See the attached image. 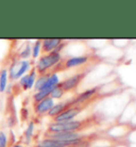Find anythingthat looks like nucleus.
Instances as JSON below:
<instances>
[{
  "mask_svg": "<svg viewBox=\"0 0 136 147\" xmlns=\"http://www.w3.org/2000/svg\"><path fill=\"white\" fill-rule=\"evenodd\" d=\"M95 117L80 119V121H60V123H52L48 127L47 132L49 133H59V132H77L84 129L89 128L90 126L95 124Z\"/></svg>",
  "mask_w": 136,
  "mask_h": 147,
  "instance_id": "obj_1",
  "label": "nucleus"
},
{
  "mask_svg": "<svg viewBox=\"0 0 136 147\" xmlns=\"http://www.w3.org/2000/svg\"><path fill=\"white\" fill-rule=\"evenodd\" d=\"M62 61V57L61 53L59 52H50L47 55H42L40 60L36 63V73H38L40 75H45V74L49 73L50 68L55 67L60 62Z\"/></svg>",
  "mask_w": 136,
  "mask_h": 147,
  "instance_id": "obj_2",
  "label": "nucleus"
},
{
  "mask_svg": "<svg viewBox=\"0 0 136 147\" xmlns=\"http://www.w3.org/2000/svg\"><path fill=\"white\" fill-rule=\"evenodd\" d=\"M92 61H94V55H81V57H72V58H69V59L67 60L61 61L56 66L52 68L50 74H56L59 70L81 66V65L87 64V63L92 62Z\"/></svg>",
  "mask_w": 136,
  "mask_h": 147,
  "instance_id": "obj_3",
  "label": "nucleus"
},
{
  "mask_svg": "<svg viewBox=\"0 0 136 147\" xmlns=\"http://www.w3.org/2000/svg\"><path fill=\"white\" fill-rule=\"evenodd\" d=\"M31 64H30V61H27V60H22V61H14L12 63V65L10 66V78L13 79V80H16V79H19L20 77H22L27 70L29 69Z\"/></svg>",
  "mask_w": 136,
  "mask_h": 147,
  "instance_id": "obj_4",
  "label": "nucleus"
},
{
  "mask_svg": "<svg viewBox=\"0 0 136 147\" xmlns=\"http://www.w3.org/2000/svg\"><path fill=\"white\" fill-rule=\"evenodd\" d=\"M86 76V73H80V74H76L74 76L70 78H67L64 81L60 82L59 85L62 88V90L64 92H71L80 85V83L82 82V80L85 78Z\"/></svg>",
  "mask_w": 136,
  "mask_h": 147,
  "instance_id": "obj_5",
  "label": "nucleus"
},
{
  "mask_svg": "<svg viewBox=\"0 0 136 147\" xmlns=\"http://www.w3.org/2000/svg\"><path fill=\"white\" fill-rule=\"evenodd\" d=\"M83 138L80 133L77 132H59V133H46V139H51L55 141H61V142H70V141H76Z\"/></svg>",
  "mask_w": 136,
  "mask_h": 147,
  "instance_id": "obj_6",
  "label": "nucleus"
},
{
  "mask_svg": "<svg viewBox=\"0 0 136 147\" xmlns=\"http://www.w3.org/2000/svg\"><path fill=\"white\" fill-rule=\"evenodd\" d=\"M99 88H100V86H95V88H89L87 91L83 92L82 94H80L79 96H77L76 98H74V99L71 100L72 107H74V106H77V105H81V103L86 102V101L90 100L92 97H95L96 95H98Z\"/></svg>",
  "mask_w": 136,
  "mask_h": 147,
  "instance_id": "obj_7",
  "label": "nucleus"
},
{
  "mask_svg": "<svg viewBox=\"0 0 136 147\" xmlns=\"http://www.w3.org/2000/svg\"><path fill=\"white\" fill-rule=\"evenodd\" d=\"M62 44L64 43L61 38H46V40H42L41 50L43 53L47 55V53L55 51Z\"/></svg>",
  "mask_w": 136,
  "mask_h": 147,
  "instance_id": "obj_8",
  "label": "nucleus"
},
{
  "mask_svg": "<svg viewBox=\"0 0 136 147\" xmlns=\"http://www.w3.org/2000/svg\"><path fill=\"white\" fill-rule=\"evenodd\" d=\"M53 106H54V100L49 96L34 105V112L37 115H44V114L48 113Z\"/></svg>",
  "mask_w": 136,
  "mask_h": 147,
  "instance_id": "obj_9",
  "label": "nucleus"
},
{
  "mask_svg": "<svg viewBox=\"0 0 136 147\" xmlns=\"http://www.w3.org/2000/svg\"><path fill=\"white\" fill-rule=\"evenodd\" d=\"M35 81H36V69L32 68L30 74H28L26 76H22L20 81H19V85L23 90H30L34 85Z\"/></svg>",
  "mask_w": 136,
  "mask_h": 147,
  "instance_id": "obj_10",
  "label": "nucleus"
},
{
  "mask_svg": "<svg viewBox=\"0 0 136 147\" xmlns=\"http://www.w3.org/2000/svg\"><path fill=\"white\" fill-rule=\"evenodd\" d=\"M70 107H72V105H71V100H69V101H65V102L58 103V105H54L47 114L50 116V117L54 118L55 116H58L59 114H61L62 112H64V111L67 110V109L70 108Z\"/></svg>",
  "mask_w": 136,
  "mask_h": 147,
  "instance_id": "obj_11",
  "label": "nucleus"
},
{
  "mask_svg": "<svg viewBox=\"0 0 136 147\" xmlns=\"http://www.w3.org/2000/svg\"><path fill=\"white\" fill-rule=\"evenodd\" d=\"M49 75H50V73L45 74V75H41V76H40V78H37V79H36L35 83H34V88H35V91H36V92L41 91L42 88L45 86L46 82H47L48 77H49Z\"/></svg>",
  "mask_w": 136,
  "mask_h": 147,
  "instance_id": "obj_12",
  "label": "nucleus"
},
{
  "mask_svg": "<svg viewBox=\"0 0 136 147\" xmlns=\"http://www.w3.org/2000/svg\"><path fill=\"white\" fill-rule=\"evenodd\" d=\"M7 70L3 69L0 73V92L3 93L7 88Z\"/></svg>",
  "mask_w": 136,
  "mask_h": 147,
  "instance_id": "obj_13",
  "label": "nucleus"
},
{
  "mask_svg": "<svg viewBox=\"0 0 136 147\" xmlns=\"http://www.w3.org/2000/svg\"><path fill=\"white\" fill-rule=\"evenodd\" d=\"M65 94V92L62 90V88L60 86L59 84L56 85L53 90H52V92L50 93V97H51L52 99H59V98H61V97H63V95Z\"/></svg>",
  "mask_w": 136,
  "mask_h": 147,
  "instance_id": "obj_14",
  "label": "nucleus"
},
{
  "mask_svg": "<svg viewBox=\"0 0 136 147\" xmlns=\"http://www.w3.org/2000/svg\"><path fill=\"white\" fill-rule=\"evenodd\" d=\"M33 130H34V123L31 121L27 128L26 132H25V140H26L27 143H29L31 138H32V134H33Z\"/></svg>",
  "mask_w": 136,
  "mask_h": 147,
  "instance_id": "obj_15",
  "label": "nucleus"
},
{
  "mask_svg": "<svg viewBox=\"0 0 136 147\" xmlns=\"http://www.w3.org/2000/svg\"><path fill=\"white\" fill-rule=\"evenodd\" d=\"M41 48H42V40H36L35 44L33 46V49L31 50V53H32V57L34 59H36L38 55H40V51H41Z\"/></svg>",
  "mask_w": 136,
  "mask_h": 147,
  "instance_id": "obj_16",
  "label": "nucleus"
},
{
  "mask_svg": "<svg viewBox=\"0 0 136 147\" xmlns=\"http://www.w3.org/2000/svg\"><path fill=\"white\" fill-rule=\"evenodd\" d=\"M30 55H31V46L28 44L26 46V48L21 51V53L19 55V57H20L21 59H27V58H29L30 57Z\"/></svg>",
  "mask_w": 136,
  "mask_h": 147,
  "instance_id": "obj_17",
  "label": "nucleus"
},
{
  "mask_svg": "<svg viewBox=\"0 0 136 147\" xmlns=\"http://www.w3.org/2000/svg\"><path fill=\"white\" fill-rule=\"evenodd\" d=\"M7 138L3 131H0V147H7Z\"/></svg>",
  "mask_w": 136,
  "mask_h": 147,
  "instance_id": "obj_18",
  "label": "nucleus"
},
{
  "mask_svg": "<svg viewBox=\"0 0 136 147\" xmlns=\"http://www.w3.org/2000/svg\"><path fill=\"white\" fill-rule=\"evenodd\" d=\"M12 147H23L21 145V144H19V143H17V144H14V145H13V146Z\"/></svg>",
  "mask_w": 136,
  "mask_h": 147,
  "instance_id": "obj_19",
  "label": "nucleus"
},
{
  "mask_svg": "<svg viewBox=\"0 0 136 147\" xmlns=\"http://www.w3.org/2000/svg\"><path fill=\"white\" fill-rule=\"evenodd\" d=\"M66 147H74V146H66Z\"/></svg>",
  "mask_w": 136,
  "mask_h": 147,
  "instance_id": "obj_20",
  "label": "nucleus"
}]
</instances>
